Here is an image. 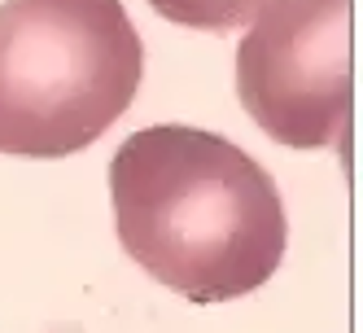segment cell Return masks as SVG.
Returning a JSON list of instances; mask_svg holds the SVG:
<instances>
[{
	"label": "cell",
	"mask_w": 363,
	"mask_h": 333,
	"mask_svg": "<svg viewBox=\"0 0 363 333\" xmlns=\"http://www.w3.org/2000/svg\"><path fill=\"white\" fill-rule=\"evenodd\" d=\"M118 241L158 285L228 302L258 285L289 246L276 180L241 145L201 127H145L110 163Z\"/></svg>",
	"instance_id": "1"
},
{
	"label": "cell",
	"mask_w": 363,
	"mask_h": 333,
	"mask_svg": "<svg viewBox=\"0 0 363 333\" xmlns=\"http://www.w3.org/2000/svg\"><path fill=\"white\" fill-rule=\"evenodd\" d=\"M145 44L123 0L0 5V153L66 158L127 114Z\"/></svg>",
	"instance_id": "2"
},
{
	"label": "cell",
	"mask_w": 363,
	"mask_h": 333,
	"mask_svg": "<svg viewBox=\"0 0 363 333\" xmlns=\"http://www.w3.org/2000/svg\"><path fill=\"white\" fill-rule=\"evenodd\" d=\"M237 92L289 149H350V0H276L237 48Z\"/></svg>",
	"instance_id": "3"
},
{
	"label": "cell",
	"mask_w": 363,
	"mask_h": 333,
	"mask_svg": "<svg viewBox=\"0 0 363 333\" xmlns=\"http://www.w3.org/2000/svg\"><path fill=\"white\" fill-rule=\"evenodd\" d=\"M149 5L167 22H179V27H193V31H237V27H250L276 0H149Z\"/></svg>",
	"instance_id": "4"
}]
</instances>
